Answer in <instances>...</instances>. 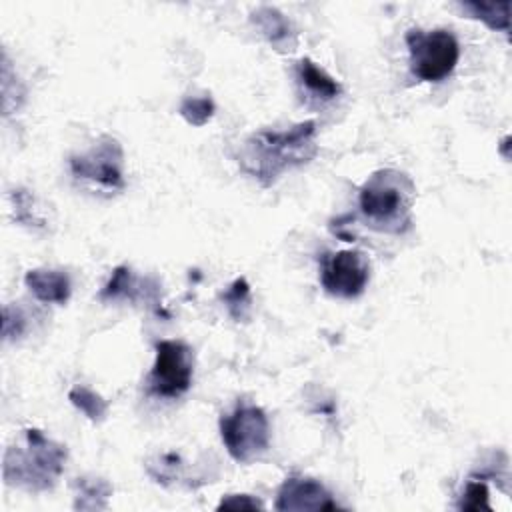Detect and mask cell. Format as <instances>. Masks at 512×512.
Masks as SVG:
<instances>
[{
	"label": "cell",
	"mask_w": 512,
	"mask_h": 512,
	"mask_svg": "<svg viewBox=\"0 0 512 512\" xmlns=\"http://www.w3.org/2000/svg\"><path fill=\"white\" fill-rule=\"evenodd\" d=\"M316 122H298L288 130H258L250 134L238 154V164L262 186H272L286 170L310 162L318 146Z\"/></svg>",
	"instance_id": "obj_1"
},
{
	"label": "cell",
	"mask_w": 512,
	"mask_h": 512,
	"mask_svg": "<svg viewBox=\"0 0 512 512\" xmlns=\"http://www.w3.org/2000/svg\"><path fill=\"white\" fill-rule=\"evenodd\" d=\"M414 196L416 186L406 172L380 168L360 186L358 208L372 230L404 234L412 228Z\"/></svg>",
	"instance_id": "obj_2"
},
{
	"label": "cell",
	"mask_w": 512,
	"mask_h": 512,
	"mask_svg": "<svg viewBox=\"0 0 512 512\" xmlns=\"http://www.w3.org/2000/svg\"><path fill=\"white\" fill-rule=\"evenodd\" d=\"M66 456V446L46 438L38 428H28L24 430V444H14L6 450L2 476L8 486L44 492L60 478Z\"/></svg>",
	"instance_id": "obj_3"
},
{
	"label": "cell",
	"mask_w": 512,
	"mask_h": 512,
	"mask_svg": "<svg viewBox=\"0 0 512 512\" xmlns=\"http://www.w3.org/2000/svg\"><path fill=\"white\" fill-rule=\"evenodd\" d=\"M410 70L422 82H442L448 78L460 58V44L446 28L424 32L410 28L406 32Z\"/></svg>",
	"instance_id": "obj_4"
},
{
	"label": "cell",
	"mask_w": 512,
	"mask_h": 512,
	"mask_svg": "<svg viewBox=\"0 0 512 512\" xmlns=\"http://www.w3.org/2000/svg\"><path fill=\"white\" fill-rule=\"evenodd\" d=\"M220 436L228 454L236 462L248 464L260 458L270 446L268 416L254 404H240L220 418Z\"/></svg>",
	"instance_id": "obj_5"
},
{
	"label": "cell",
	"mask_w": 512,
	"mask_h": 512,
	"mask_svg": "<svg viewBox=\"0 0 512 512\" xmlns=\"http://www.w3.org/2000/svg\"><path fill=\"white\" fill-rule=\"evenodd\" d=\"M156 360L146 378L148 392L158 398H178L192 386L194 350L182 340H158Z\"/></svg>",
	"instance_id": "obj_6"
},
{
	"label": "cell",
	"mask_w": 512,
	"mask_h": 512,
	"mask_svg": "<svg viewBox=\"0 0 512 512\" xmlns=\"http://www.w3.org/2000/svg\"><path fill=\"white\" fill-rule=\"evenodd\" d=\"M68 164L74 178L92 182L108 192L124 190L126 186L122 144L108 134H102L86 152L72 154Z\"/></svg>",
	"instance_id": "obj_7"
},
{
	"label": "cell",
	"mask_w": 512,
	"mask_h": 512,
	"mask_svg": "<svg viewBox=\"0 0 512 512\" xmlns=\"http://www.w3.org/2000/svg\"><path fill=\"white\" fill-rule=\"evenodd\" d=\"M370 280V262L360 250H340L322 258L320 284L336 298L360 296Z\"/></svg>",
	"instance_id": "obj_8"
},
{
	"label": "cell",
	"mask_w": 512,
	"mask_h": 512,
	"mask_svg": "<svg viewBox=\"0 0 512 512\" xmlns=\"http://www.w3.org/2000/svg\"><path fill=\"white\" fill-rule=\"evenodd\" d=\"M100 300H128V302H144L158 316H166L160 298V282L156 278H140L128 266H116L112 270L110 280L100 290Z\"/></svg>",
	"instance_id": "obj_9"
},
{
	"label": "cell",
	"mask_w": 512,
	"mask_h": 512,
	"mask_svg": "<svg viewBox=\"0 0 512 512\" xmlns=\"http://www.w3.org/2000/svg\"><path fill=\"white\" fill-rule=\"evenodd\" d=\"M274 508L280 512H318L338 510L340 506L322 482L306 476H290L278 488Z\"/></svg>",
	"instance_id": "obj_10"
},
{
	"label": "cell",
	"mask_w": 512,
	"mask_h": 512,
	"mask_svg": "<svg viewBox=\"0 0 512 512\" xmlns=\"http://www.w3.org/2000/svg\"><path fill=\"white\" fill-rule=\"evenodd\" d=\"M252 24L278 52H290L296 46V30L292 22L272 6H258L252 12Z\"/></svg>",
	"instance_id": "obj_11"
},
{
	"label": "cell",
	"mask_w": 512,
	"mask_h": 512,
	"mask_svg": "<svg viewBox=\"0 0 512 512\" xmlns=\"http://www.w3.org/2000/svg\"><path fill=\"white\" fill-rule=\"evenodd\" d=\"M28 290L46 304H66L70 298V278L62 270H28L24 276Z\"/></svg>",
	"instance_id": "obj_12"
},
{
	"label": "cell",
	"mask_w": 512,
	"mask_h": 512,
	"mask_svg": "<svg viewBox=\"0 0 512 512\" xmlns=\"http://www.w3.org/2000/svg\"><path fill=\"white\" fill-rule=\"evenodd\" d=\"M296 78L300 86L318 100H332L342 94V86L326 70H322L310 58H302L296 64Z\"/></svg>",
	"instance_id": "obj_13"
},
{
	"label": "cell",
	"mask_w": 512,
	"mask_h": 512,
	"mask_svg": "<svg viewBox=\"0 0 512 512\" xmlns=\"http://www.w3.org/2000/svg\"><path fill=\"white\" fill-rule=\"evenodd\" d=\"M74 510H106L112 484L98 476H80L72 482Z\"/></svg>",
	"instance_id": "obj_14"
},
{
	"label": "cell",
	"mask_w": 512,
	"mask_h": 512,
	"mask_svg": "<svg viewBox=\"0 0 512 512\" xmlns=\"http://www.w3.org/2000/svg\"><path fill=\"white\" fill-rule=\"evenodd\" d=\"M458 8L468 18L484 22L490 30H500V32L510 30V0H500V2L468 0V2H458Z\"/></svg>",
	"instance_id": "obj_15"
},
{
	"label": "cell",
	"mask_w": 512,
	"mask_h": 512,
	"mask_svg": "<svg viewBox=\"0 0 512 512\" xmlns=\"http://www.w3.org/2000/svg\"><path fill=\"white\" fill-rule=\"evenodd\" d=\"M68 400L72 402L74 408H78L92 422H102L108 414V402L98 392H94L92 388H88L84 384H76L68 392Z\"/></svg>",
	"instance_id": "obj_16"
},
{
	"label": "cell",
	"mask_w": 512,
	"mask_h": 512,
	"mask_svg": "<svg viewBox=\"0 0 512 512\" xmlns=\"http://www.w3.org/2000/svg\"><path fill=\"white\" fill-rule=\"evenodd\" d=\"M222 302L228 310V314L236 320V322H246L250 316V308H252V296H250V286L246 282V278H236L226 292H222Z\"/></svg>",
	"instance_id": "obj_17"
},
{
	"label": "cell",
	"mask_w": 512,
	"mask_h": 512,
	"mask_svg": "<svg viewBox=\"0 0 512 512\" xmlns=\"http://www.w3.org/2000/svg\"><path fill=\"white\" fill-rule=\"evenodd\" d=\"M146 470L154 478V482L164 486L182 478V462H180V456L174 452L160 454L154 460H148Z\"/></svg>",
	"instance_id": "obj_18"
},
{
	"label": "cell",
	"mask_w": 512,
	"mask_h": 512,
	"mask_svg": "<svg viewBox=\"0 0 512 512\" xmlns=\"http://www.w3.org/2000/svg\"><path fill=\"white\" fill-rule=\"evenodd\" d=\"M214 100L210 98V94H202V96H186L180 102V116L192 124V126H204L212 116H214Z\"/></svg>",
	"instance_id": "obj_19"
},
{
	"label": "cell",
	"mask_w": 512,
	"mask_h": 512,
	"mask_svg": "<svg viewBox=\"0 0 512 512\" xmlns=\"http://www.w3.org/2000/svg\"><path fill=\"white\" fill-rule=\"evenodd\" d=\"M456 508L458 510H470V512H478V510H488L490 512L488 486L482 482V478H472L466 484Z\"/></svg>",
	"instance_id": "obj_20"
},
{
	"label": "cell",
	"mask_w": 512,
	"mask_h": 512,
	"mask_svg": "<svg viewBox=\"0 0 512 512\" xmlns=\"http://www.w3.org/2000/svg\"><path fill=\"white\" fill-rule=\"evenodd\" d=\"M12 204H14V216L20 224L24 226H44V220L34 212V196L28 190H14L12 194Z\"/></svg>",
	"instance_id": "obj_21"
},
{
	"label": "cell",
	"mask_w": 512,
	"mask_h": 512,
	"mask_svg": "<svg viewBox=\"0 0 512 512\" xmlns=\"http://www.w3.org/2000/svg\"><path fill=\"white\" fill-rule=\"evenodd\" d=\"M24 330H26V320H24V314L20 312V308L6 304L2 308V336H4V340H16L24 334Z\"/></svg>",
	"instance_id": "obj_22"
},
{
	"label": "cell",
	"mask_w": 512,
	"mask_h": 512,
	"mask_svg": "<svg viewBox=\"0 0 512 512\" xmlns=\"http://www.w3.org/2000/svg\"><path fill=\"white\" fill-rule=\"evenodd\" d=\"M264 504L250 494H228L220 500L218 510H262Z\"/></svg>",
	"instance_id": "obj_23"
}]
</instances>
